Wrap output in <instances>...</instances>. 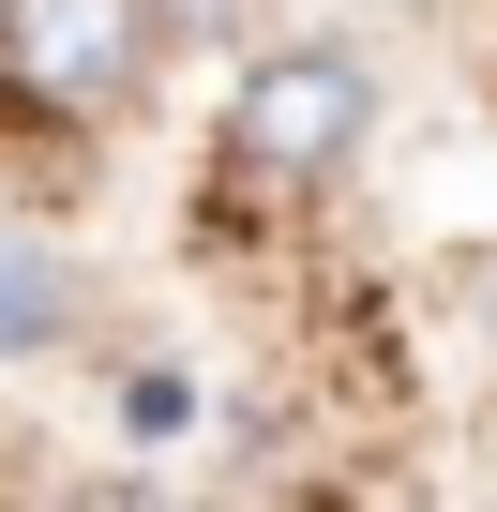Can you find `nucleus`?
<instances>
[{
	"label": "nucleus",
	"mask_w": 497,
	"mask_h": 512,
	"mask_svg": "<svg viewBox=\"0 0 497 512\" xmlns=\"http://www.w3.org/2000/svg\"><path fill=\"white\" fill-rule=\"evenodd\" d=\"M362 121H377V91H362L347 46H272L257 76L226 91V181L302 196V181H332V166L362 151Z\"/></svg>",
	"instance_id": "nucleus-1"
},
{
	"label": "nucleus",
	"mask_w": 497,
	"mask_h": 512,
	"mask_svg": "<svg viewBox=\"0 0 497 512\" xmlns=\"http://www.w3.org/2000/svg\"><path fill=\"white\" fill-rule=\"evenodd\" d=\"M151 76V0H0V91L46 121H106Z\"/></svg>",
	"instance_id": "nucleus-2"
},
{
	"label": "nucleus",
	"mask_w": 497,
	"mask_h": 512,
	"mask_svg": "<svg viewBox=\"0 0 497 512\" xmlns=\"http://www.w3.org/2000/svg\"><path fill=\"white\" fill-rule=\"evenodd\" d=\"M61 332H76V272H61L46 241H0V362H31Z\"/></svg>",
	"instance_id": "nucleus-3"
},
{
	"label": "nucleus",
	"mask_w": 497,
	"mask_h": 512,
	"mask_svg": "<svg viewBox=\"0 0 497 512\" xmlns=\"http://www.w3.org/2000/svg\"><path fill=\"white\" fill-rule=\"evenodd\" d=\"M181 422H196V392H181V377H121V437H136V452H166Z\"/></svg>",
	"instance_id": "nucleus-4"
}]
</instances>
